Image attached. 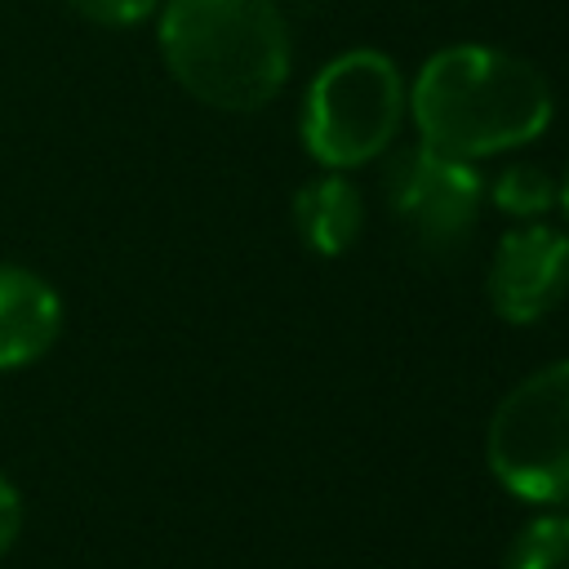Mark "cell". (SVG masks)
I'll use <instances>...</instances> for the list:
<instances>
[{"mask_svg": "<svg viewBox=\"0 0 569 569\" xmlns=\"http://www.w3.org/2000/svg\"><path fill=\"white\" fill-rule=\"evenodd\" d=\"M556 98L547 76L493 44H449L422 62L409 84V116L418 142L485 160L533 142L551 124Z\"/></svg>", "mask_w": 569, "mask_h": 569, "instance_id": "cell-1", "label": "cell"}, {"mask_svg": "<svg viewBox=\"0 0 569 569\" xmlns=\"http://www.w3.org/2000/svg\"><path fill=\"white\" fill-rule=\"evenodd\" d=\"M556 204L565 209V218H569V173H565V182L556 187Z\"/></svg>", "mask_w": 569, "mask_h": 569, "instance_id": "cell-13", "label": "cell"}, {"mask_svg": "<svg viewBox=\"0 0 569 569\" xmlns=\"http://www.w3.org/2000/svg\"><path fill=\"white\" fill-rule=\"evenodd\" d=\"M382 200L422 258H453L480 222L485 182L471 160L413 142L382 164Z\"/></svg>", "mask_w": 569, "mask_h": 569, "instance_id": "cell-5", "label": "cell"}, {"mask_svg": "<svg viewBox=\"0 0 569 569\" xmlns=\"http://www.w3.org/2000/svg\"><path fill=\"white\" fill-rule=\"evenodd\" d=\"M18 533H22V498H18V489L0 476V556L18 542Z\"/></svg>", "mask_w": 569, "mask_h": 569, "instance_id": "cell-12", "label": "cell"}, {"mask_svg": "<svg viewBox=\"0 0 569 569\" xmlns=\"http://www.w3.org/2000/svg\"><path fill=\"white\" fill-rule=\"evenodd\" d=\"M489 307L507 325H533L560 307L569 289V236L547 222L511 227L485 276Z\"/></svg>", "mask_w": 569, "mask_h": 569, "instance_id": "cell-6", "label": "cell"}, {"mask_svg": "<svg viewBox=\"0 0 569 569\" xmlns=\"http://www.w3.org/2000/svg\"><path fill=\"white\" fill-rule=\"evenodd\" d=\"M409 111L400 67L378 49H347L316 71L302 98V147L325 169L378 160Z\"/></svg>", "mask_w": 569, "mask_h": 569, "instance_id": "cell-3", "label": "cell"}, {"mask_svg": "<svg viewBox=\"0 0 569 569\" xmlns=\"http://www.w3.org/2000/svg\"><path fill=\"white\" fill-rule=\"evenodd\" d=\"M58 333H62L58 289L31 267L0 262V373L44 360Z\"/></svg>", "mask_w": 569, "mask_h": 569, "instance_id": "cell-7", "label": "cell"}, {"mask_svg": "<svg viewBox=\"0 0 569 569\" xmlns=\"http://www.w3.org/2000/svg\"><path fill=\"white\" fill-rule=\"evenodd\" d=\"M293 222H298V236H302L307 249H316L325 258H338L360 240V227H365L360 191L338 169H329V173L298 187Z\"/></svg>", "mask_w": 569, "mask_h": 569, "instance_id": "cell-8", "label": "cell"}, {"mask_svg": "<svg viewBox=\"0 0 569 569\" xmlns=\"http://www.w3.org/2000/svg\"><path fill=\"white\" fill-rule=\"evenodd\" d=\"M84 22L93 27H111V31H124V27H138L156 13L160 0H67Z\"/></svg>", "mask_w": 569, "mask_h": 569, "instance_id": "cell-11", "label": "cell"}, {"mask_svg": "<svg viewBox=\"0 0 569 569\" xmlns=\"http://www.w3.org/2000/svg\"><path fill=\"white\" fill-rule=\"evenodd\" d=\"M489 200H493L502 213H511V218H538V213H547V209L556 204V182H551L547 169L516 160V164H507V169L489 182Z\"/></svg>", "mask_w": 569, "mask_h": 569, "instance_id": "cell-10", "label": "cell"}, {"mask_svg": "<svg viewBox=\"0 0 569 569\" xmlns=\"http://www.w3.org/2000/svg\"><path fill=\"white\" fill-rule=\"evenodd\" d=\"M485 462L525 502H569V360L533 369L498 400L485 431Z\"/></svg>", "mask_w": 569, "mask_h": 569, "instance_id": "cell-4", "label": "cell"}, {"mask_svg": "<svg viewBox=\"0 0 569 569\" xmlns=\"http://www.w3.org/2000/svg\"><path fill=\"white\" fill-rule=\"evenodd\" d=\"M502 569H569V516H533L511 538Z\"/></svg>", "mask_w": 569, "mask_h": 569, "instance_id": "cell-9", "label": "cell"}, {"mask_svg": "<svg viewBox=\"0 0 569 569\" xmlns=\"http://www.w3.org/2000/svg\"><path fill=\"white\" fill-rule=\"evenodd\" d=\"M156 40L169 76L218 111H258L289 80L276 0H164Z\"/></svg>", "mask_w": 569, "mask_h": 569, "instance_id": "cell-2", "label": "cell"}]
</instances>
